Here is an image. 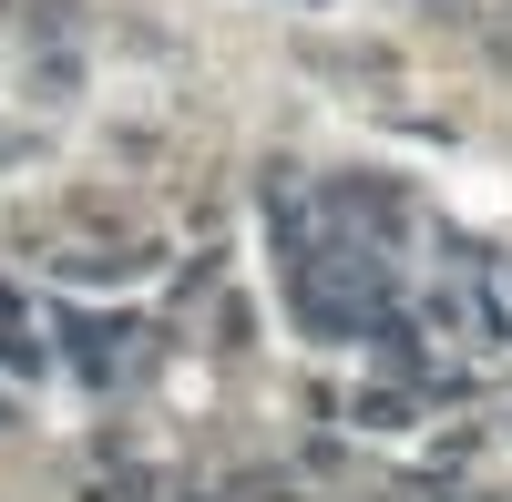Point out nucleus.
I'll return each instance as SVG.
<instances>
[{
    "mask_svg": "<svg viewBox=\"0 0 512 502\" xmlns=\"http://www.w3.org/2000/svg\"><path fill=\"white\" fill-rule=\"evenodd\" d=\"M420 328L451 339V349H472V359H502L512 349V298L492 277H441L431 298H420Z\"/></svg>",
    "mask_w": 512,
    "mask_h": 502,
    "instance_id": "nucleus-1",
    "label": "nucleus"
},
{
    "mask_svg": "<svg viewBox=\"0 0 512 502\" xmlns=\"http://www.w3.org/2000/svg\"><path fill=\"white\" fill-rule=\"evenodd\" d=\"M134 339H144L134 318H82V328H72V359H82V380H113V369L134 359Z\"/></svg>",
    "mask_w": 512,
    "mask_h": 502,
    "instance_id": "nucleus-2",
    "label": "nucleus"
},
{
    "mask_svg": "<svg viewBox=\"0 0 512 502\" xmlns=\"http://www.w3.org/2000/svg\"><path fill=\"white\" fill-rule=\"evenodd\" d=\"M0 369H11V380H41V369H52V349H41V328H31V308L11 287H0Z\"/></svg>",
    "mask_w": 512,
    "mask_h": 502,
    "instance_id": "nucleus-3",
    "label": "nucleus"
}]
</instances>
